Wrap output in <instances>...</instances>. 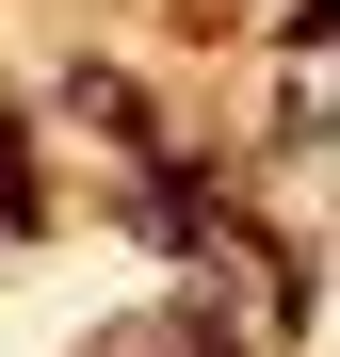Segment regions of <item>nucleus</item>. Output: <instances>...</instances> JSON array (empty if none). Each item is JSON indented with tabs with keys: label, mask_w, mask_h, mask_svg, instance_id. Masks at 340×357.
I'll return each instance as SVG.
<instances>
[{
	"label": "nucleus",
	"mask_w": 340,
	"mask_h": 357,
	"mask_svg": "<svg viewBox=\"0 0 340 357\" xmlns=\"http://www.w3.org/2000/svg\"><path fill=\"white\" fill-rule=\"evenodd\" d=\"M292 33H340V0H292Z\"/></svg>",
	"instance_id": "obj_1"
}]
</instances>
